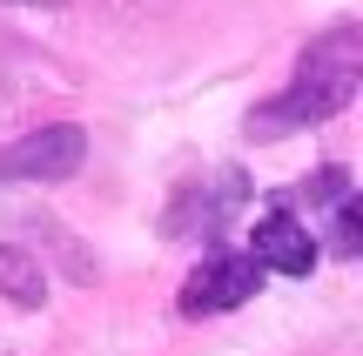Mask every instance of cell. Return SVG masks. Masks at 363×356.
I'll list each match as a JSON object with an SVG mask.
<instances>
[{
	"label": "cell",
	"mask_w": 363,
	"mask_h": 356,
	"mask_svg": "<svg viewBox=\"0 0 363 356\" xmlns=\"http://www.w3.org/2000/svg\"><path fill=\"white\" fill-rule=\"evenodd\" d=\"M363 88V27L357 21H337L330 34H316L310 47L296 54V74H289L283 94L249 115V142H283L296 128H316V121L343 115Z\"/></svg>",
	"instance_id": "cell-1"
},
{
	"label": "cell",
	"mask_w": 363,
	"mask_h": 356,
	"mask_svg": "<svg viewBox=\"0 0 363 356\" xmlns=\"http://www.w3.org/2000/svg\"><path fill=\"white\" fill-rule=\"evenodd\" d=\"M81 161H88V134L74 121H54V128L0 148V182H67Z\"/></svg>",
	"instance_id": "cell-2"
},
{
	"label": "cell",
	"mask_w": 363,
	"mask_h": 356,
	"mask_svg": "<svg viewBox=\"0 0 363 356\" xmlns=\"http://www.w3.org/2000/svg\"><path fill=\"white\" fill-rule=\"evenodd\" d=\"M256 296V263L249 255H208L189 282H182L175 309L182 316H222V309H242Z\"/></svg>",
	"instance_id": "cell-3"
},
{
	"label": "cell",
	"mask_w": 363,
	"mask_h": 356,
	"mask_svg": "<svg viewBox=\"0 0 363 356\" xmlns=\"http://www.w3.org/2000/svg\"><path fill=\"white\" fill-rule=\"evenodd\" d=\"M316 236L303 222H289V215H262L256 229H249V263H256V276L269 269V276H310L316 269Z\"/></svg>",
	"instance_id": "cell-4"
},
{
	"label": "cell",
	"mask_w": 363,
	"mask_h": 356,
	"mask_svg": "<svg viewBox=\"0 0 363 356\" xmlns=\"http://www.w3.org/2000/svg\"><path fill=\"white\" fill-rule=\"evenodd\" d=\"M208 182H216V188H202V182H195L189 195L169 209V236H216V229L229 222L235 209H242V175L216 168Z\"/></svg>",
	"instance_id": "cell-5"
},
{
	"label": "cell",
	"mask_w": 363,
	"mask_h": 356,
	"mask_svg": "<svg viewBox=\"0 0 363 356\" xmlns=\"http://www.w3.org/2000/svg\"><path fill=\"white\" fill-rule=\"evenodd\" d=\"M0 296L21 309H34L40 296H48V276H40V263L27 249H0Z\"/></svg>",
	"instance_id": "cell-6"
},
{
	"label": "cell",
	"mask_w": 363,
	"mask_h": 356,
	"mask_svg": "<svg viewBox=\"0 0 363 356\" xmlns=\"http://www.w3.org/2000/svg\"><path fill=\"white\" fill-rule=\"evenodd\" d=\"M27 7H61V0H27Z\"/></svg>",
	"instance_id": "cell-7"
},
{
	"label": "cell",
	"mask_w": 363,
	"mask_h": 356,
	"mask_svg": "<svg viewBox=\"0 0 363 356\" xmlns=\"http://www.w3.org/2000/svg\"><path fill=\"white\" fill-rule=\"evenodd\" d=\"M128 7H155V0H128Z\"/></svg>",
	"instance_id": "cell-8"
}]
</instances>
